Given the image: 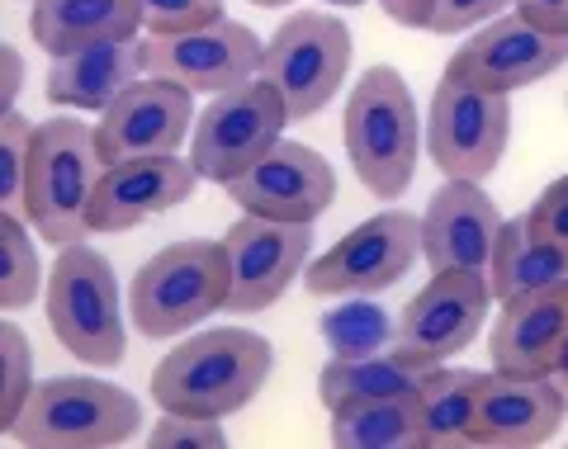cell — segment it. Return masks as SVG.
<instances>
[{
	"mask_svg": "<svg viewBox=\"0 0 568 449\" xmlns=\"http://www.w3.org/2000/svg\"><path fill=\"white\" fill-rule=\"evenodd\" d=\"M275 369L271 340L246 327L194 331L152 369V402L162 411H194V417H233L265 388Z\"/></svg>",
	"mask_w": 568,
	"mask_h": 449,
	"instance_id": "6da1fadb",
	"label": "cell"
},
{
	"mask_svg": "<svg viewBox=\"0 0 568 449\" xmlns=\"http://www.w3.org/2000/svg\"><path fill=\"white\" fill-rule=\"evenodd\" d=\"M342 142L351 156L355 180L379 194L398 200L417 175V152L426 147V119H417V100L394 67H369L346 95Z\"/></svg>",
	"mask_w": 568,
	"mask_h": 449,
	"instance_id": "7a4b0ae2",
	"label": "cell"
},
{
	"mask_svg": "<svg viewBox=\"0 0 568 449\" xmlns=\"http://www.w3.org/2000/svg\"><path fill=\"white\" fill-rule=\"evenodd\" d=\"M104 175L95 129L85 119H43L33 133L24 218L43 242L71 246L91 237V200Z\"/></svg>",
	"mask_w": 568,
	"mask_h": 449,
	"instance_id": "3957f363",
	"label": "cell"
},
{
	"mask_svg": "<svg viewBox=\"0 0 568 449\" xmlns=\"http://www.w3.org/2000/svg\"><path fill=\"white\" fill-rule=\"evenodd\" d=\"M48 327L67 355L85 359L95 369H114L129 355V331H123V294L110 261L95 246L71 242L48 269L43 289Z\"/></svg>",
	"mask_w": 568,
	"mask_h": 449,
	"instance_id": "277c9868",
	"label": "cell"
},
{
	"mask_svg": "<svg viewBox=\"0 0 568 449\" xmlns=\"http://www.w3.org/2000/svg\"><path fill=\"white\" fill-rule=\"evenodd\" d=\"M227 289H233V275H227L223 242H171L133 275L129 317L148 340H175L227 308Z\"/></svg>",
	"mask_w": 568,
	"mask_h": 449,
	"instance_id": "5b68a950",
	"label": "cell"
},
{
	"mask_svg": "<svg viewBox=\"0 0 568 449\" xmlns=\"http://www.w3.org/2000/svg\"><path fill=\"white\" fill-rule=\"evenodd\" d=\"M142 430V402L129 388L104 379H48L29 392L10 426L14 445L29 449H110Z\"/></svg>",
	"mask_w": 568,
	"mask_h": 449,
	"instance_id": "8992f818",
	"label": "cell"
},
{
	"mask_svg": "<svg viewBox=\"0 0 568 449\" xmlns=\"http://www.w3.org/2000/svg\"><path fill=\"white\" fill-rule=\"evenodd\" d=\"M284 123L290 119V104L275 90V81L252 76L223 95L209 100V110L194 119L190 133V161L194 171L213 185H233L237 175H246L256 161L284 137Z\"/></svg>",
	"mask_w": 568,
	"mask_h": 449,
	"instance_id": "52a82bcc",
	"label": "cell"
},
{
	"mask_svg": "<svg viewBox=\"0 0 568 449\" xmlns=\"http://www.w3.org/2000/svg\"><path fill=\"white\" fill-rule=\"evenodd\" d=\"M511 137V95L446 76L426 110V156L446 180H488Z\"/></svg>",
	"mask_w": 568,
	"mask_h": 449,
	"instance_id": "ba28073f",
	"label": "cell"
},
{
	"mask_svg": "<svg viewBox=\"0 0 568 449\" xmlns=\"http://www.w3.org/2000/svg\"><path fill=\"white\" fill-rule=\"evenodd\" d=\"M351 52H355L351 29L336 14L298 10L271 33L261 76L275 81L284 104H290V119H313L342 95Z\"/></svg>",
	"mask_w": 568,
	"mask_h": 449,
	"instance_id": "9c48e42d",
	"label": "cell"
},
{
	"mask_svg": "<svg viewBox=\"0 0 568 449\" xmlns=\"http://www.w3.org/2000/svg\"><path fill=\"white\" fill-rule=\"evenodd\" d=\"M422 256V218L403 208H384L361 227H351L332 251H323L304 269V289L313 298H351L384 294L417 265Z\"/></svg>",
	"mask_w": 568,
	"mask_h": 449,
	"instance_id": "30bf717a",
	"label": "cell"
},
{
	"mask_svg": "<svg viewBox=\"0 0 568 449\" xmlns=\"http://www.w3.org/2000/svg\"><path fill=\"white\" fill-rule=\"evenodd\" d=\"M313 223H280L261 218V213H242V218L223 232L227 251V308L233 313H265L271 303L290 294V284L308 269L313 251Z\"/></svg>",
	"mask_w": 568,
	"mask_h": 449,
	"instance_id": "8fae6325",
	"label": "cell"
},
{
	"mask_svg": "<svg viewBox=\"0 0 568 449\" xmlns=\"http://www.w3.org/2000/svg\"><path fill=\"white\" fill-rule=\"evenodd\" d=\"M493 284L478 269H436L432 284L407 298L398 313V350L422 365H446L450 355L469 350L493 308Z\"/></svg>",
	"mask_w": 568,
	"mask_h": 449,
	"instance_id": "7c38bea8",
	"label": "cell"
},
{
	"mask_svg": "<svg viewBox=\"0 0 568 449\" xmlns=\"http://www.w3.org/2000/svg\"><path fill=\"white\" fill-rule=\"evenodd\" d=\"M148 62L152 76H166L194 95H223L242 81L261 76L265 43L237 20H213L204 29L185 33H148Z\"/></svg>",
	"mask_w": 568,
	"mask_h": 449,
	"instance_id": "4fadbf2b",
	"label": "cell"
},
{
	"mask_svg": "<svg viewBox=\"0 0 568 449\" xmlns=\"http://www.w3.org/2000/svg\"><path fill=\"white\" fill-rule=\"evenodd\" d=\"M194 119H200L194 114V90L148 71V76L123 90L95 123V142H100L104 166L133 161V156L181 152L185 137L194 133Z\"/></svg>",
	"mask_w": 568,
	"mask_h": 449,
	"instance_id": "5bb4252c",
	"label": "cell"
},
{
	"mask_svg": "<svg viewBox=\"0 0 568 449\" xmlns=\"http://www.w3.org/2000/svg\"><path fill=\"white\" fill-rule=\"evenodd\" d=\"M564 62H568L564 33H545L540 24H530L526 14H497V20L478 24L469 43H459L446 76L511 95V90H526L545 76H555Z\"/></svg>",
	"mask_w": 568,
	"mask_h": 449,
	"instance_id": "9a60e30c",
	"label": "cell"
},
{
	"mask_svg": "<svg viewBox=\"0 0 568 449\" xmlns=\"http://www.w3.org/2000/svg\"><path fill=\"white\" fill-rule=\"evenodd\" d=\"M223 190L242 213H261V218L280 223H317L336 200V171L317 147L280 137L252 171Z\"/></svg>",
	"mask_w": 568,
	"mask_h": 449,
	"instance_id": "2e32d148",
	"label": "cell"
},
{
	"mask_svg": "<svg viewBox=\"0 0 568 449\" xmlns=\"http://www.w3.org/2000/svg\"><path fill=\"white\" fill-rule=\"evenodd\" d=\"M503 213H497L484 180H446L422 213V261L436 269H493V251L503 237Z\"/></svg>",
	"mask_w": 568,
	"mask_h": 449,
	"instance_id": "e0dca14e",
	"label": "cell"
},
{
	"mask_svg": "<svg viewBox=\"0 0 568 449\" xmlns=\"http://www.w3.org/2000/svg\"><path fill=\"white\" fill-rule=\"evenodd\" d=\"M194 161L181 152L166 156H133V161H114L104 166L95 200H91V232H129L148 218L181 208L194 185H200Z\"/></svg>",
	"mask_w": 568,
	"mask_h": 449,
	"instance_id": "ac0fdd59",
	"label": "cell"
},
{
	"mask_svg": "<svg viewBox=\"0 0 568 449\" xmlns=\"http://www.w3.org/2000/svg\"><path fill=\"white\" fill-rule=\"evenodd\" d=\"M568 398L549 374H503L493 369L474 411V445L484 449H530L559 436Z\"/></svg>",
	"mask_w": 568,
	"mask_h": 449,
	"instance_id": "d6986e66",
	"label": "cell"
},
{
	"mask_svg": "<svg viewBox=\"0 0 568 449\" xmlns=\"http://www.w3.org/2000/svg\"><path fill=\"white\" fill-rule=\"evenodd\" d=\"M148 71H152V62H148V39H142V33H133V39H110V43H85L77 52L52 58L43 95H48V104H58V110L104 114L123 90L142 81Z\"/></svg>",
	"mask_w": 568,
	"mask_h": 449,
	"instance_id": "ffe728a7",
	"label": "cell"
},
{
	"mask_svg": "<svg viewBox=\"0 0 568 449\" xmlns=\"http://www.w3.org/2000/svg\"><path fill=\"white\" fill-rule=\"evenodd\" d=\"M568 340V284L530 289L497 303L493 322V369L503 374H555Z\"/></svg>",
	"mask_w": 568,
	"mask_h": 449,
	"instance_id": "44dd1931",
	"label": "cell"
},
{
	"mask_svg": "<svg viewBox=\"0 0 568 449\" xmlns=\"http://www.w3.org/2000/svg\"><path fill=\"white\" fill-rule=\"evenodd\" d=\"M29 33L48 58L77 52L85 43H110L142 33V0H39Z\"/></svg>",
	"mask_w": 568,
	"mask_h": 449,
	"instance_id": "7402d4cb",
	"label": "cell"
},
{
	"mask_svg": "<svg viewBox=\"0 0 568 449\" xmlns=\"http://www.w3.org/2000/svg\"><path fill=\"white\" fill-rule=\"evenodd\" d=\"M426 379V365L407 350H379V355H332L323 374H317V398L323 407L346 402H379V398H417Z\"/></svg>",
	"mask_w": 568,
	"mask_h": 449,
	"instance_id": "603a6c76",
	"label": "cell"
},
{
	"mask_svg": "<svg viewBox=\"0 0 568 449\" xmlns=\"http://www.w3.org/2000/svg\"><path fill=\"white\" fill-rule=\"evenodd\" d=\"M488 284H493L497 303L530 294V289H549V284H568V246L545 237V232L530 223V213H521V218L503 223Z\"/></svg>",
	"mask_w": 568,
	"mask_h": 449,
	"instance_id": "cb8c5ba5",
	"label": "cell"
},
{
	"mask_svg": "<svg viewBox=\"0 0 568 449\" xmlns=\"http://www.w3.org/2000/svg\"><path fill=\"white\" fill-rule=\"evenodd\" d=\"M484 369H450L426 365V379L417 388L422 417H426V449H469L474 445V411L484 392Z\"/></svg>",
	"mask_w": 568,
	"mask_h": 449,
	"instance_id": "d4e9b609",
	"label": "cell"
},
{
	"mask_svg": "<svg viewBox=\"0 0 568 449\" xmlns=\"http://www.w3.org/2000/svg\"><path fill=\"white\" fill-rule=\"evenodd\" d=\"M332 445L342 449H426V417L417 398H379L332 407Z\"/></svg>",
	"mask_w": 568,
	"mask_h": 449,
	"instance_id": "484cf974",
	"label": "cell"
},
{
	"mask_svg": "<svg viewBox=\"0 0 568 449\" xmlns=\"http://www.w3.org/2000/svg\"><path fill=\"white\" fill-rule=\"evenodd\" d=\"M327 350L332 355H379L398 346V317H388V308H379L375 294H351L336 298V308L323 313L317 322Z\"/></svg>",
	"mask_w": 568,
	"mask_h": 449,
	"instance_id": "4316f807",
	"label": "cell"
},
{
	"mask_svg": "<svg viewBox=\"0 0 568 449\" xmlns=\"http://www.w3.org/2000/svg\"><path fill=\"white\" fill-rule=\"evenodd\" d=\"M29 218L20 208H0V242H6V265H0V308L20 313L39 289H48V269L39 261V246L29 237Z\"/></svg>",
	"mask_w": 568,
	"mask_h": 449,
	"instance_id": "83f0119b",
	"label": "cell"
},
{
	"mask_svg": "<svg viewBox=\"0 0 568 449\" xmlns=\"http://www.w3.org/2000/svg\"><path fill=\"white\" fill-rule=\"evenodd\" d=\"M39 388V379H33V350H29V336L20 322H0V430L10 436L14 417L24 411L29 392Z\"/></svg>",
	"mask_w": 568,
	"mask_h": 449,
	"instance_id": "f1b7e54d",
	"label": "cell"
},
{
	"mask_svg": "<svg viewBox=\"0 0 568 449\" xmlns=\"http://www.w3.org/2000/svg\"><path fill=\"white\" fill-rule=\"evenodd\" d=\"M33 133L39 123H29L20 110L0 114V208L24 213V185H29V161H33Z\"/></svg>",
	"mask_w": 568,
	"mask_h": 449,
	"instance_id": "f546056e",
	"label": "cell"
},
{
	"mask_svg": "<svg viewBox=\"0 0 568 449\" xmlns=\"http://www.w3.org/2000/svg\"><path fill=\"white\" fill-rule=\"evenodd\" d=\"M148 445L156 449H223L227 436L219 417H194V411H162L152 421V436Z\"/></svg>",
	"mask_w": 568,
	"mask_h": 449,
	"instance_id": "4dcf8cb0",
	"label": "cell"
},
{
	"mask_svg": "<svg viewBox=\"0 0 568 449\" xmlns=\"http://www.w3.org/2000/svg\"><path fill=\"white\" fill-rule=\"evenodd\" d=\"M223 20V0H142V29L148 33H185Z\"/></svg>",
	"mask_w": 568,
	"mask_h": 449,
	"instance_id": "1f68e13d",
	"label": "cell"
},
{
	"mask_svg": "<svg viewBox=\"0 0 568 449\" xmlns=\"http://www.w3.org/2000/svg\"><path fill=\"white\" fill-rule=\"evenodd\" d=\"M507 6H517V0H436L432 33H440V39H459V33H469L478 24L497 20Z\"/></svg>",
	"mask_w": 568,
	"mask_h": 449,
	"instance_id": "d6a6232c",
	"label": "cell"
},
{
	"mask_svg": "<svg viewBox=\"0 0 568 449\" xmlns=\"http://www.w3.org/2000/svg\"><path fill=\"white\" fill-rule=\"evenodd\" d=\"M530 223H536L545 237H555L568 246V175H559L536 204H530Z\"/></svg>",
	"mask_w": 568,
	"mask_h": 449,
	"instance_id": "836d02e7",
	"label": "cell"
},
{
	"mask_svg": "<svg viewBox=\"0 0 568 449\" xmlns=\"http://www.w3.org/2000/svg\"><path fill=\"white\" fill-rule=\"evenodd\" d=\"M517 14H526L545 33H564L568 39V0H517Z\"/></svg>",
	"mask_w": 568,
	"mask_h": 449,
	"instance_id": "e575fe53",
	"label": "cell"
},
{
	"mask_svg": "<svg viewBox=\"0 0 568 449\" xmlns=\"http://www.w3.org/2000/svg\"><path fill=\"white\" fill-rule=\"evenodd\" d=\"M379 10L403 29H432L436 0H379Z\"/></svg>",
	"mask_w": 568,
	"mask_h": 449,
	"instance_id": "d590c367",
	"label": "cell"
},
{
	"mask_svg": "<svg viewBox=\"0 0 568 449\" xmlns=\"http://www.w3.org/2000/svg\"><path fill=\"white\" fill-rule=\"evenodd\" d=\"M0 58H6V90H0V104L14 110V100H20V85H24V58H20V48H14V43L0 48Z\"/></svg>",
	"mask_w": 568,
	"mask_h": 449,
	"instance_id": "8d00e7d4",
	"label": "cell"
},
{
	"mask_svg": "<svg viewBox=\"0 0 568 449\" xmlns=\"http://www.w3.org/2000/svg\"><path fill=\"white\" fill-rule=\"evenodd\" d=\"M559 388H564V398H568V340H564V355H559V365H555V374H549Z\"/></svg>",
	"mask_w": 568,
	"mask_h": 449,
	"instance_id": "74e56055",
	"label": "cell"
},
{
	"mask_svg": "<svg viewBox=\"0 0 568 449\" xmlns=\"http://www.w3.org/2000/svg\"><path fill=\"white\" fill-rule=\"evenodd\" d=\"M252 6H261V10H275V6H294V0H252Z\"/></svg>",
	"mask_w": 568,
	"mask_h": 449,
	"instance_id": "f35d334b",
	"label": "cell"
},
{
	"mask_svg": "<svg viewBox=\"0 0 568 449\" xmlns=\"http://www.w3.org/2000/svg\"><path fill=\"white\" fill-rule=\"evenodd\" d=\"M323 6H365V0H323Z\"/></svg>",
	"mask_w": 568,
	"mask_h": 449,
	"instance_id": "ab89813d",
	"label": "cell"
},
{
	"mask_svg": "<svg viewBox=\"0 0 568 449\" xmlns=\"http://www.w3.org/2000/svg\"><path fill=\"white\" fill-rule=\"evenodd\" d=\"M33 6H39V0H33Z\"/></svg>",
	"mask_w": 568,
	"mask_h": 449,
	"instance_id": "60d3db41",
	"label": "cell"
}]
</instances>
